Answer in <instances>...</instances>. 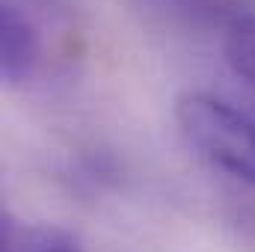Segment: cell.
<instances>
[{"instance_id": "4", "label": "cell", "mask_w": 255, "mask_h": 252, "mask_svg": "<svg viewBox=\"0 0 255 252\" xmlns=\"http://www.w3.org/2000/svg\"><path fill=\"white\" fill-rule=\"evenodd\" d=\"M223 51H226V63L232 65V71L250 89H255V15L232 18Z\"/></svg>"}, {"instance_id": "2", "label": "cell", "mask_w": 255, "mask_h": 252, "mask_svg": "<svg viewBox=\"0 0 255 252\" xmlns=\"http://www.w3.org/2000/svg\"><path fill=\"white\" fill-rule=\"evenodd\" d=\"M42 63V36L33 21L12 3L0 9V71L3 80L18 86Z\"/></svg>"}, {"instance_id": "1", "label": "cell", "mask_w": 255, "mask_h": 252, "mask_svg": "<svg viewBox=\"0 0 255 252\" xmlns=\"http://www.w3.org/2000/svg\"><path fill=\"white\" fill-rule=\"evenodd\" d=\"M184 139L217 169L255 187V116L211 92H184L175 101Z\"/></svg>"}, {"instance_id": "3", "label": "cell", "mask_w": 255, "mask_h": 252, "mask_svg": "<svg viewBox=\"0 0 255 252\" xmlns=\"http://www.w3.org/2000/svg\"><path fill=\"white\" fill-rule=\"evenodd\" d=\"M0 252H83L80 241L54 223H24L3 214Z\"/></svg>"}]
</instances>
